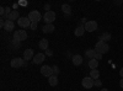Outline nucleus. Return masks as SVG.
<instances>
[{"instance_id":"c756f323","label":"nucleus","mask_w":123,"mask_h":91,"mask_svg":"<svg viewBox=\"0 0 123 91\" xmlns=\"http://www.w3.org/2000/svg\"><path fill=\"white\" fill-rule=\"evenodd\" d=\"M46 54L49 55V57H52V55H53V52H52L50 49H47V50H46Z\"/></svg>"},{"instance_id":"6e6552de","label":"nucleus","mask_w":123,"mask_h":91,"mask_svg":"<svg viewBox=\"0 0 123 91\" xmlns=\"http://www.w3.org/2000/svg\"><path fill=\"white\" fill-rule=\"evenodd\" d=\"M41 74L44 75V76H47V78L52 76V75H54V73H53V68H52V67H49V65H43L42 68H41Z\"/></svg>"},{"instance_id":"f257e3e1","label":"nucleus","mask_w":123,"mask_h":91,"mask_svg":"<svg viewBox=\"0 0 123 91\" xmlns=\"http://www.w3.org/2000/svg\"><path fill=\"white\" fill-rule=\"evenodd\" d=\"M95 50H96V53L105 54V53H107L110 50V47H108V44L106 42L100 41V39H98V41L96 42V44H95Z\"/></svg>"},{"instance_id":"cd10ccee","label":"nucleus","mask_w":123,"mask_h":91,"mask_svg":"<svg viewBox=\"0 0 123 91\" xmlns=\"http://www.w3.org/2000/svg\"><path fill=\"white\" fill-rule=\"evenodd\" d=\"M20 43H21V42L16 41V39H12V44H14L15 47H20Z\"/></svg>"},{"instance_id":"9b49d317","label":"nucleus","mask_w":123,"mask_h":91,"mask_svg":"<svg viewBox=\"0 0 123 91\" xmlns=\"http://www.w3.org/2000/svg\"><path fill=\"white\" fill-rule=\"evenodd\" d=\"M35 54H33V49H31V48H27L25 52H24V59L26 60H30V59H33Z\"/></svg>"},{"instance_id":"4be33fe9","label":"nucleus","mask_w":123,"mask_h":91,"mask_svg":"<svg viewBox=\"0 0 123 91\" xmlns=\"http://www.w3.org/2000/svg\"><path fill=\"white\" fill-rule=\"evenodd\" d=\"M62 10H63V12L65 15H70L71 14V6L69 4H63L62 5Z\"/></svg>"},{"instance_id":"5701e85b","label":"nucleus","mask_w":123,"mask_h":91,"mask_svg":"<svg viewBox=\"0 0 123 91\" xmlns=\"http://www.w3.org/2000/svg\"><path fill=\"white\" fill-rule=\"evenodd\" d=\"M90 78H92L94 80H97L100 78V72L97 69H94V70H90Z\"/></svg>"},{"instance_id":"473e14b6","label":"nucleus","mask_w":123,"mask_h":91,"mask_svg":"<svg viewBox=\"0 0 123 91\" xmlns=\"http://www.w3.org/2000/svg\"><path fill=\"white\" fill-rule=\"evenodd\" d=\"M119 75H121V78L123 79V68H122V69L119 70Z\"/></svg>"},{"instance_id":"72a5a7b5","label":"nucleus","mask_w":123,"mask_h":91,"mask_svg":"<svg viewBox=\"0 0 123 91\" xmlns=\"http://www.w3.org/2000/svg\"><path fill=\"white\" fill-rule=\"evenodd\" d=\"M119 86H121V89H123V79H121V81H119Z\"/></svg>"},{"instance_id":"39448f33","label":"nucleus","mask_w":123,"mask_h":91,"mask_svg":"<svg viewBox=\"0 0 123 91\" xmlns=\"http://www.w3.org/2000/svg\"><path fill=\"white\" fill-rule=\"evenodd\" d=\"M28 20L31 22H39L41 20H42V15H41L37 10H33V11H31L28 14Z\"/></svg>"},{"instance_id":"f704fd0d","label":"nucleus","mask_w":123,"mask_h":91,"mask_svg":"<svg viewBox=\"0 0 123 91\" xmlns=\"http://www.w3.org/2000/svg\"><path fill=\"white\" fill-rule=\"evenodd\" d=\"M115 4H116V5H121L122 1H121V0H119V1H115Z\"/></svg>"},{"instance_id":"b1692460","label":"nucleus","mask_w":123,"mask_h":91,"mask_svg":"<svg viewBox=\"0 0 123 91\" xmlns=\"http://www.w3.org/2000/svg\"><path fill=\"white\" fill-rule=\"evenodd\" d=\"M53 68V73H54V75H58L59 74V68L57 67V65H54V67H52Z\"/></svg>"},{"instance_id":"f8f14e48","label":"nucleus","mask_w":123,"mask_h":91,"mask_svg":"<svg viewBox=\"0 0 123 91\" xmlns=\"http://www.w3.org/2000/svg\"><path fill=\"white\" fill-rule=\"evenodd\" d=\"M14 28H15V22L9 21V20H5V26H4V30H5V31L11 32V31H14Z\"/></svg>"},{"instance_id":"c85d7f7f","label":"nucleus","mask_w":123,"mask_h":91,"mask_svg":"<svg viewBox=\"0 0 123 91\" xmlns=\"http://www.w3.org/2000/svg\"><path fill=\"white\" fill-rule=\"evenodd\" d=\"M0 15H1V16H4L5 15V7H0Z\"/></svg>"},{"instance_id":"2eb2a0df","label":"nucleus","mask_w":123,"mask_h":91,"mask_svg":"<svg viewBox=\"0 0 123 91\" xmlns=\"http://www.w3.org/2000/svg\"><path fill=\"white\" fill-rule=\"evenodd\" d=\"M85 33V27L83 26V25H79L76 28H75V31H74V35L76 36V37H81Z\"/></svg>"},{"instance_id":"ddd939ff","label":"nucleus","mask_w":123,"mask_h":91,"mask_svg":"<svg viewBox=\"0 0 123 91\" xmlns=\"http://www.w3.org/2000/svg\"><path fill=\"white\" fill-rule=\"evenodd\" d=\"M71 62H73L74 65H80V64H83V57L80 54H75L71 57Z\"/></svg>"},{"instance_id":"e433bc0d","label":"nucleus","mask_w":123,"mask_h":91,"mask_svg":"<svg viewBox=\"0 0 123 91\" xmlns=\"http://www.w3.org/2000/svg\"><path fill=\"white\" fill-rule=\"evenodd\" d=\"M100 91H108V90H107V89H101Z\"/></svg>"},{"instance_id":"a878e982","label":"nucleus","mask_w":123,"mask_h":91,"mask_svg":"<svg viewBox=\"0 0 123 91\" xmlns=\"http://www.w3.org/2000/svg\"><path fill=\"white\" fill-rule=\"evenodd\" d=\"M95 86H97V87H101L102 86V83H101V80H95Z\"/></svg>"},{"instance_id":"7c9ffc66","label":"nucleus","mask_w":123,"mask_h":91,"mask_svg":"<svg viewBox=\"0 0 123 91\" xmlns=\"http://www.w3.org/2000/svg\"><path fill=\"white\" fill-rule=\"evenodd\" d=\"M49 9H50V5H49V4H46V5H44V10H46V12H48V11H50V10H49Z\"/></svg>"},{"instance_id":"0eeeda50","label":"nucleus","mask_w":123,"mask_h":91,"mask_svg":"<svg viewBox=\"0 0 123 91\" xmlns=\"http://www.w3.org/2000/svg\"><path fill=\"white\" fill-rule=\"evenodd\" d=\"M84 27H85V31H87V32H94V31H96V30H97V22L90 20V21H87V22L85 24Z\"/></svg>"},{"instance_id":"412c9836","label":"nucleus","mask_w":123,"mask_h":91,"mask_svg":"<svg viewBox=\"0 0 123 91\" xmlns=\"http://www.w3.org/2000/svg\"><path fill=\"white\" fill-rule=\"evenodd\" d=\"M97 67H98V60H96V59H91V60H89V68H90L91 70L97 69Z\"/></svg>"},{"instance_id":"a211bd4d","label":"nucleus","mask_w":123,"mask_h":91,"mask_svg":"<svg viewBox=\"0 0 123 91\" xmlns=\"http://www.w3.org/2000/svg\"><path fill=\"white\" fill-rule=\"evenodd\" d=\"M96 54H97V53H96L95 49H86V50H85V55H86L90 60H91V59H95Z\"/></svg>"},{"instance_id":"dca6fc26","label":"nucleus","mask_w":123,"mask_h":91,"mask_svg":"<svg viewBox=\"0 0 123 91\" xmlns=\"http://www.w3.org/2000/svg\"><path fill=\"white\" fill-rule=\"evenodd\" d=\"M48 46H49V42H48V39H46V38H42L39 41V43H38L39 49H43V50H47L48 49Z\"/></svg>"},{"instance_id":"f03ea898","label":"nucleus","mask_w":123,"mask_h":91,"mask_svg":"<svg viewBox=\"0 0 123 91\" xmlns=\"http://www.w3.org/2000/svg\"><path fill=\"white\" fill-rule=\"evenodd\" d=\"M14 39H16L18 42L25 41V39H27V32L25 30H17V31L14 32Z\"/></svg>"},{"instance_id":"4468645a","label":"nucleus","mask_w":123,"mask_h":91,"mask_svg":"<svg viewBox=\"0 0 123 91\" xmlns=\"http://www.w3.org/2000/svg\"><path fill=\"white\" fill-rule=\"evenodd\" d=\"M18 18H20V14H18V11H17V10H12V12L7 16L6 20H9V21H12V22H14L15 20H18Z\"/></svg>"},{"instance_id":"423d86ee","label":"nucleus","mask_w":123,"mask_h":91,"mask_svg":"<svg viewBox=\"0 0 123 91\" xmlns=\"http://www.w3.org/2000/svg\"><path fill=\"white\" fill-rule=\"evenodd\" d=\"M43 20H44V22H46V25H49V24H53V21L55 20V12L54 11H48V12H46L44 14V16H43Z\"/></svg>"},{"instance_id":"20e7f679","label":"nucleus","mask_w":123,"mask_h":91,"mask_svg":"<svg viewBox=\"0 0 123 91\" xmlns=\"http://www.w3.org/2000/svg\"><path fill=\"white\" fill-rule=\"evenodd\" d=\"M81 85H83L84 89L89 90V89H91V87L95 86V80L92 79V78H90V76H85V78L83 79V81H81Z\"/></svg>"},{"instance_id":"7ed1b4c3","label":"nucleus","mask_w":123,"mask_h":91,"mask_svg":"<svg viewBox=\"0 0 123 91\" xmlns=\"http://www.w3.org/2000/svg\"><path fill=\"white\" fill-rule=\"evenodd\" d=\"M24 65H27L24 58L16 57V58H12V59H11V67H12L14 69H18V68H21V67H24Z\"/></svg>"},{"instance_id":"c9c22d12","label":"nucleus","mask_w":123,"mask_h":91,"mask_svg":"<svg viewBox=\"0 0 123 91\" xmlns=\"http://www.w3.org/2000/svg\"><path fill=\"white\" fill-rule=\"evenodd\" d=\"M17 6H18V4H14V5H12L14 9H17Z\"/></svg>"},{"instance_id":"bb28decb","label":"nucleus","mask_w":123,"mask_h":91,"mask_svg":"<svg viewBox=\"0 0 123 91\" xmlns=\"http://www.w3.org/2000/svg\"><path fill=\"white\" fill-rule=\"evenodd\" d=\"M18 5H21V6H27L28 3H27V1H24V0H21V1H18Z\"/></svg>"},{"instance_id":"393cba45","label":"nucleus","mask_w":123,"mask_h":91,"mask_svg":"<svg viewBox=\"0 0 123 91\" xmlns=\"http://www.w3.org/2000/svg\"><path fill=\"white\" fill-rule=\"evenodd\" d=\"M37 25H38V22H31V30H36L37 28Z\"/></svg>"},{"instance_id":"9d476101","label":"nucleus","mask_w":123,"mask_h":91,"mask_svg":"<svg viewBox=\"0 0 123 91\" xmlns=\"http://www.w3.org/2000/svg\"><path fill=\"white\" fill-rule=\"evenodd\" d=\"M44 58H46V54H44V53H37V54L33 57L32 62H33L35 64H41V63L44 60Z\"/></svg>"},{"instance_id":"6ab92c4d","label":"nucleus","mask_w":123,"mask_h":91,"mask_svg":"<svg viewBox=\"0 0 123 91\" xmlns=\"http://www.w3.org/2000/svg\"><path fill=\"white\" fill-rule=\"evenodd\" d=\"M111 37H112V36H111V33H110V32H104V33H102V35L98 37V39H100V41H104V42H106V43H107V42L110 41V39H111Z\"/></svg>"},{"instance_id":"2f4dec72","label":"nucleus","mask_w":123,"mask_h":91,"mask_svg":"<svg viewBox=\"0 0 123 91\" xmlns=\"http://www.w3.org/2000/svg\"><path fill=\"white\" fill-rule=\"evenodd\" d=\"M95 59H96V60H100V59H102V54L97 53V54H96V57H95Z\"/></svg>"},{"instance_id":"1a4fd4ad","label":"nucleus","mask_w":123,"mask_h":91,"mask_svg":"<svg viewBox=\"0 0 123 91\" xmlns=\"http://www.w3.org/2000/svg\"><path fill=\"white\" fill-rule=\"evenodd\" d=\"M17 25L21 28H28L31 27V21L28 20V17H20L17 20Z\"/></svg>"},{"instance_id":"aec40b11","label":"nucleus","mask_w":123,"mask_h":91,"mask_svg":"<svg viewBox=\"0 0 123 91\" xmlns=\"http://www.w3.org/2000/svg\"><path fill=\"white\" fill-rule=\"evenodd\" d=\"M48 84H49L50 86H57V85H58V78H57V75L49 76V78H48Z\"/></svg>"},{"instance_id":"f3484780","label":"nucleus","mask_w":123,"mask_h":91,"mask_svg":"<svg viewBox=\"0 0 123 91\" xmlns=\"http://www.w3.org/2000/svg\"><path fill=\"white\" fill-rule=\"evenodd\" d=\"M55 30V27H54V25L53 24H49V25H44L43 27H42V31L44 32V33H52L53 31Z\"/></svg>"}]
</instances>
